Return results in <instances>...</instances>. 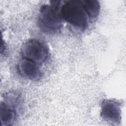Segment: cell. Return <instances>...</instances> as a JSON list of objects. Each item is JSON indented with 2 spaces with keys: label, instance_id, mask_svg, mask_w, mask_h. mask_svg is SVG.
Segmentation results:
<instances>
[{
  "label": "cell",
  "instance_id": "6da1fadb",
  "mask_svg": "<svg viewBox=\"0 0 126 126\" xmlns=\"http://www.w3.org/2000/svg\"><path fill=\"white\" fill-rule=\"evenodd\" d=\"M61 2L51 1L50 4H44L40 7L37 23L39 29L43 32L54 34L61 31L63 26L60 12Z\"/></svg>",
  "mask_w": 126,
  "mask_h": 126
},
{
  "label": "cell",
  "instance_id": "7a4b0ae2",
  "mask_svg": "<svg viewBox=\"0 0 126 126\" xmlns=\"http://www.w3.org/2000/svg\"><path fill=\"white\" fill-rule=\"evenodd\" d=\"M60 14L64 20L73 26L84 30L88 26L89 17L81 0H67L61 6Z\"/></svg>",
  "mask_w": 126,
  "mask_h": 126
},
{
  "label": "cell",
  "instance_id": "3957f363",
  "mask_svg": "<svg viewBox=\"0 0 126 126\" xmlns=\"http://www.w3.org/2000/svg\"><path fill=\"white\" fill-rule=\"evenodd\" d=\"M21 52L24 58L38 64L44 62L48 56L46 46L39 40L34 39L28 40L22 45Z\"/></svg>",
  "mask_w": 126,
  "mask_h": 126
},
{
  "label": "cell",
  "instance_id": "277c9868",
  "mask_svg": "<svg viewBox=\"0 0 126 126\" xmlns=\"http://www.w3.org/2000/svg\"><path fill=\"white\" fill-rule=\"evenodd\" d=\"M100 116L105 121L118 125L122 118L120 104L113 99H104L101 104Z\"/></svg>",
  "mask_w": 126,
  "mask_h": 126
},
{
  "label": "cell",
  "instance_id": "5b68a950",
  "mask_svg": "<svg viewBox=\"0 0 126 126\" xmlns=\"http://www.w3.org/2000/svg\"><path fill=\"white\" fill-rule=\"evenodd\" d=\"M17 68L22 76L31 80L39 79L42 74L38 63L25 58L20 61Z\"/></svg>",
  "mask_w": 126,
  "mask_h": 126
},
{
  "label": "cell",
  "instance_id": "8992f818",
  "mask_svg": "<svg viewBox=\"0 0 126 126\" xmlns=\"http://www.w3.org/2000/svg\"><path fill=\"white\" fill-rule=\"evenodd\" d=\"M0 116L2 126H9L14 122L16 112L14 107L9 104L1 102L0 104Z\"/></svg>",
  "mask_w": 126,
  "mask_h": 126
},
{
  "label": "cell",
  "instance_id": "52a82bcc",
  "mask_svg": "<svg viewBox=\"0 0 126 126\" xmlns=\"http://www.w3.org/2000/svg\"><path fill=\"white\" fill-rule=\"evenodd\" d=\"M81 4L89 19H94L99 15L100 5L97 0H81Z\"/></svg>",
  "mask_w": 126,
  "mask_h": 126
}]
</instances>
